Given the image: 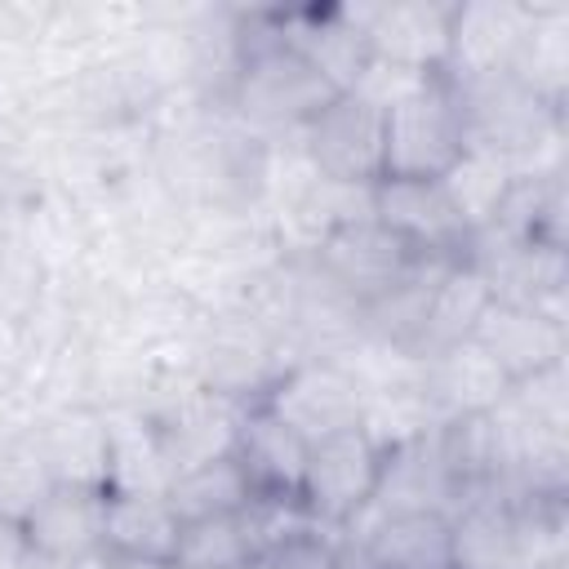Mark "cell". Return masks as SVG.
Masks as SVG:
<instances>
[{
  "instance_id": "1",
  "label": "cell",
  "mask_w": 569,
  "mask_h": 569,
  "mask_svg": "<svg viewBox=\"0 0 569 569\" xmlns=\"http://www.w3.org/2000/svg\"><path fill=\"white\" fill-rule=\"evenodd\" d=\"M467 98L453 71H431L382 107V178L440 182L467 156Z\"/></svg>"
},
{
  "instance_id": "2",
  "label": "cell",
  "mask_w": 569,
  "mask_h": 569,
  "mask_svg": "<svg viewBox=\"0 0 569 569\" xmlns=\"http://www.w3.org/2000/svg\"><path fill=\"white\" fill-rule=\"evenodd\" d=\"M387 445L369 436L360 422L316 436L307 445L302 480H298V511L316 525H351L369 511L382 493L387 476Z\"/></svg>"
},
{
  "instance_id": "3",
  "label": "cell",
  "mask_w": 569,
  "mask_h": 569,
  "mask_svg": "<svg viewBox=\"0 0 569 569\" xmlns=\"http://www.w3.org/2000/svg\"><path fill=\"white\" fill-rule=\"evenodd\" d=\"M307 164L320 182L369 191L382 182V107L360 89L333 93L302 124Z\"/></svg>"
},
{
  "instance_id": "4",
  "label": "cell",
  "mask_w": 569,
  "mask_h": 569,
  "mask_svg": "<svg viewBox=\"0 0 569 569\" xmlns=\"http://www.w3.org/2000/svg\"><path fill=\"white\" fill-rule=\"evenodd\" d=\"M107 493L102 485H71L53 480L44 485L18 516V542L40 565H80L102 556V520H107Z\"/></svg>"
},
{
  "instance_id": "5",
  "label": "cell",
  "mask_w": 569,
  "mask_h": 569,
  "mask_svg": "<svg viewBox=\"0 0 569 569\" xmlns=\"http://www.w3.org/2000/svg\"><path fill=\"white\" fill-rule=\"evenodd\" d=\"M316 262H320V276L333 293H342L356 307H369L382 293H391L413 271L418 258L365 209V213L338 222L316 244Z\"/></svg>"
},
{
  "instance_id": "6",
  "label": "cell",
  "mask_w": 569,
  "mask_h": 569,
  "mask_svg": "<svg viewBox=\"0 0 569 569\" xmlns=\"http://www.w3.org/2000/svg\"><path fill=\"white\" fill-rule=\"evenodd\" d=\"M369 213L418 258V262H467L471 227L458 218L440 182H396L382 178L369 187Z\"/></svg>"
},
{
  "instance_id": "7",
  "label": "cell",
  "mask_w": 569,
  "mask_h": 569,
  "mask_svg": "<svg viewBox=\"0 0 569 569\" xmlns=\"http://www.w3.org/2000/svg\"><path fill=\"white\" fill-rule=\"evenodd\" d=\"M333 98L329 80L289 44L253 49L240 67V107L271 124H307Z\"/></svg>"
},
{
  "instance_id": "8",
  "label": "cell",
  "mask_w": 569,
  "mask_h": 569,
  "mask_svg": "<svg viewBox=\"0 0 569 569\" xmlns=\"http://www.w3.org/2000/svg\"><path fill=\"white\" fill-rule=\"evenodd\" d=\"M280 547V533L267 520V502L253 498L236 511L187 516L178 525L169 569H253Z\"/></svg>"
},
{
  "instance_id": "9",
  "label": "cell",
  "mask_w": 569,
  "mask_h": 569,
  "mask_svg": "<svg viewBox=\"0 0 569 569\" xmlns=\"http://www.w3.org/2000/svg\"><path fill=\"white\" fill-rule=\"evenodd\" d=\"M471 338L493 356V365L507 373L511 387L533 382L565 360V325L556 311L542 307H516V302H489Z\"/></svg>"
},
{
  "instance_id": "10",
  "label": "cell",
  "mask_w": 569,
  "mask_h": 569,
  "mask_svg": "<svg viewBox=\"0 0 569 569\" xmlns=\"http://www.w3.org/2000/svg\"><path fill=\"white\" fill-rule=\"evenodd\" d=\"M276 418H284L307 445L338 427L360 422V382L338 365H298L284 369L262 396Z\"/></svg>"
},
{
  "instance_id": "11",
  "label": "cell",
  "mask_w": 569,
  "mask_h": 569,
  "mask_svg": "<svg viewBox=\"0 0 569 569\" xmlns=\"http://www.w3.org/2000/svg\"><path fill=\"white\" fill-rule=\"evenodd\" d=\"M178 511L164 489H111L102 520V560L116 569H169Z\"/></svg>"
},
{
  "instance_id": "12",
  "label": "cell",
  "mask_w": 569,
  "mask_h": 569,
  "mask_svg": "<svg viewBox=\"0 0 569 569\" xmlns=\"http://www.w3.org/2000/svg\"><path fill=\"white\" fill-rule=\"evenodd\" d=\"M231 453H236L240 471L249 476L253 498H262V502H298L307 440L284 418H276L262 400H253L249 413L236 422Z\"/></svg>"
},
{
  "instance_id": "13",
  "label": "cell",
  "mask_w": 569,
  "mask_h": 569,
  "mask_svg": "<svg viewBox=\"0 0 569 569\" xmlns=\"http://www.w3.org/2000/svg\"><path fill=\"white\" fill-rule=\"evenodd\" d=\"M453 13L458 9H440V4H382L360 27L373 62H387L400 71H445Z\"/></svg>"
},
{
  "instance_id": "14",
  "label": "cell",
  "mask_w": 569,
  "mask_h": 569,
  "mask_svg": "<svg viewBox=\"0 0 569 569\" xmlns=\"http://www.w3.org/2000/svg\"><path fill=\"white\" fill-rule=\"evenodd\" d=\"M422 391L449 418H485V413H498L507 405L511 382L476 338H462V342L436 347L427 356Z\"/></svg>"
},
{
  "instance_id": "15",
  "label": "cell",
  "mask_w": 569,
  "mask_h": 569,
  "mask_svg": "<svg viewBox=\"0 0 569 569\" xmlns=\"http://www.w3.org/2000/svg\"><path fill=\"white\" fill-rule=\"evenodd\" d=\"M365 556L369 569H453V525L445 511H387Z\"/></svg>"
},
{
  "instance_id": "16",
  "label": "cell",
  "mask_w": 569,
  "mask_h": 569,
  "mask_svg": "<svg viewBox=\"0 0 569 569\" xmlns=\"http://www.w3.org/2000/svg\"><path fill=\"white\" fill-rule=\"evenodd\" d=\"M164 498L173 502L178 520H187V516L249 507L253 502V489H249V476L240 471L236 453L227 449V453H213V458H200V462L178 467L173 480L164 485Z\"/></svg>"
}]
</instances>
